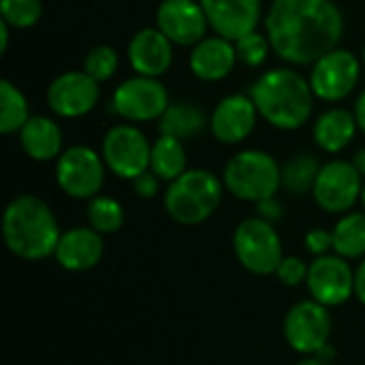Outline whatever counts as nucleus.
Wrapping results in <instances>:
<instances>
[{
    "label": "nucleus",
    "mask_w": 365,
    "mask_h": 365,
    "mask_svg": "<svg viewBox=\"0 0 365 365\" xmlns=\"http://www.w3.org/2000/svg\"><path fill=\"white\" fill-rule=\"evenodd\" d=\"M265 28L282 60L308 64L336 49L344 19L331 0H274Z\"/></svg>",
    "instance_id": "1"
},
{
    "label": "nucleus",
    "mask_w": 365,
    "mask_h": 365,
    "mask_svg": "<svg viewBox=\"0 0 365 365\" xmlns=\"http://www.w3.org/2000/svg\"><path fill=\"white\" fill-rule=\"evenodd\" d=\"M2 237L6 248L26 261H41L56 255L60 229L45 201L32 195L13 199L2 216Z\"/></svg>",
    "instance_id": "2"
},
{
    "label": "nucleus",
    "mask_w": 365,
    "mask_h": 365,
    "mask_svg": "<svg viewBox=\"0 0 365 365\" xmlns=\"http://www.w3.org/2000/svg\"><path fill=\"white\" fill-rule=\"evenodd\" d=\"M312 86L299 73L278 68L259 77L250 98L269 124L282 130H295L312 113Z\"/></svg>",
    "instance_id": "3"
},
{
    "label": "nucleus",
    "mask_w": 365,
    "mask_h": 365,
    "mask_svg": "<svg viewBox=\"0 0 365 365\" xmlns=\"http://www.w3.org/2000/svg\"><path fill=\"white\" fill-rule=\"evenodd\" d=\"M222 184L203 169H190L173 180L165 192V210L180 225H199L220 205Z\"/></svg>",
    "instance_id": "4"
},
{
    "label": "nucleus",
    "mask_w": 365,
    "mask_h": 365,
    "mask_svg": "<svg viewBox=\"0 0 365 365\" xmlns=\"http://www.w3.org/2000/svg\"><path fill=\"white\" fill-rule=\"evenodd\" d=\"M225 186L237 199L259 203L274 197L282 186V171L269 154L246 150L229 160L225 169Z\"/></svg>",
    "instance_id": "5"
},
{
    "label": "nucleus",
    "mask_w": 365,
    "mask_h": 365,
    "mask_svg": "<svg viewBox=\"0 0 365 365\" xmlns=\"http://www.w3.org/2000/svg\"><path fill=\"white\" fill-rule=\"evenodd\" d=\"M233 250L240 263L257 274L269 276L276 274L282 257V242L272 222L263 218H248L244 220L233 233Z\"/></svg>",
    "instance_id": "6"
},
{
    "label": "nucleus",
    "mask_w": 365,
    "mask_h": 365,
    "mask_svg": "<svg viewBox=\"0 0 365 365\" xmlns=\"http://www.w3.org/2000/svg\"><path fill=\"white\" fill-rule=\"evenodd\" d=\"M152 145L141 130L128 124L113 126L103 139L105 165L124 180H135L150 169Z\"/></svg>",
    "instance_id": "7"
},
{
    "label": "nucleus",
    "mask_w": 365,
    "mask_h": 365,
    "mask_svg": "<svg viewBox=\"0 0 365 365\" xmlns=\"http://www.w3.org/2000/svg\"><path fill=\"white\" fill-rule=\"evenodd\" d=\"M56 180L60 188L73 199H90L103 188L105 167L101 156L86 148L73 145L60 154L56 165Z\"/></svg>",
    "instance_id": "8"
},
{
    "label": "nucleus",
    "mask_w": 365,
    "mask_h": 365,
    "mask_svg": "<svg viewBox=\"0 0 365 365\" xmlns=\"http://www.w3.org/2000/svg\"><path fill=\"white\" fill-rule=\"evenodd\" d=\"M331 317L327 306L317 299L295 304L284 317V338L289 346L302 355H314L329 342Z\"/></svg>",
    "instance_id": "9"
},
{
    "label": "nucleus",
    "mask_w": 365,
    "mask_h": 365,
    "mask_svg": "<svg viewBox=\"0 0 365 365\" xmlns=\"http://www.w3.org/2000/svg\"><path fill=\"white\" fill-rule=\"evenodd\" d=\"M169 107L165 86L156 77L126 79L113 94V109L130 122H148L160 118Z\"/></svg>",
    "instance_id": "10"
},
{
    "label": "nucleus",
    "mask_w": 365,
    "mask_h": 365,
    "mask_svg": "<svg viewBox=\"0 0 365 365\" xmlns=\"http://www.w3.org/2000/svg\"><path fill=\"white\" fill-rule=\"evenodd\" d=\"M361 190V173L355 169V165L344 160H331L325 167H321L312 192L317 203L325 212L340 214L357 203Z\"/></svg>",
    "instance_id": "11"
},
{
    "label": "nucleus",
    "mask_w": 365,
    "mask_h": 365,
    "mask_svg": "<svg viewBox=\"0 0 365 365\" xmlns=\"http://www.w3.org/2000/svg\"><path fill=\"white\" fill-rule=\"evenodd\" d=\"M308 289L312 299L331 308L355 295V274L340 255L317 257L308 269Z\"/></svg>",
    "instance_id": "12"
},
{
    "label": "nucleus",
    "mask_w": 365,
    "mask_h": 365,
    "mask_svg": "<svg viewBox=\"0 0 365 365\" xmlns=\"http://www.w3.org/2000/svg\"><path fill=\"white\" fill-rule=\"evenodd\" d=\"M359 60L346 49H334L317 60L310 86L319 98L340 101L349 96L359 81Z\"/></svg>",
    "instance_id": "13"
},
{
    "label": "nucleus",
    "mask_w": 365,
    "mask_h": 365,
    "mask_svg": "<svg viewBox=\"0 0 365 365\" xmlns=\"http://www.w3.org/2000/svg\"><path fill=\"white\" fill-rule=\"evenodd\" d=\"M98 101V81L86 71H71L51 81L47 90L49 109L62 118L86 115Z\"/></svg>",
    "instance_id": "14"
},
{
    "label": "nucleus",
    "mask_w": 365,
    "mask_h": 365,
    "mask_svg": "<svg viewBox=\"0 0 365 365\" xmlns=\"http://www.w3.org/2000/svg\"><path fill=\"white\" fill-rule=\"evenodd\" d=\"M158 30L178 45H192L203 41L207 17L201 2L195 0H163L156 13Z\"/></svg>",
    "instance_id": "15"
},
{
    "label": "nucleus",
    "mask_w": 365,
    "mask_h": 365,
    "mask_svg": "<svg viewBox=\"0 0 365 365\" xmlns=\"http://www.w3.org/2000/svg\"><path fill=\"white\" fill-rule=\"evenodd\" d=\"M210 26L225 38L237 41L255 32L261 15L259 0H199Z\"/></svg>",
    "instance_id": "16"
},
{
    "label": "nucleus",
    "mask_w": 365,
    "mask_h": 365,
    "mask_svg": "<svg viewBox=\"0 0 365 365\" xmlns=\"http://www.w3.org/2000/svg\"><path fill=\"white\" fill-rule=\"evenodd\" d=\"M257 122V105L244 94L227 96L212 113V133L222 143L244 141Z\"/></svg>",
    "instance_id": "17"
},
{
    "label": "nucleus",
    "mask_w": 365,
    "mask_h": 365,
    "mask_svg": "<svg viewBox=\"0 0 365 365\" xmlns=\"http://www.w3.org/2000/svg\"><path fill=\"white\" fill-rule=\"evenodd\" d=\"M103 252L105 244L98 231H94L92 227H75L60 237L53 257L68 272H88L98 265Z\"/></svg>",
    "instance_id": "18"
},
{
    "label": "nucleus",
    "mask_w": 365,
    "mask_h": 365,
    "mask_svg": "<svg viewBox=\"0 0 365 365\" xmlns=\"http://www.w3.org/2000/svg\"><path fill=\"white\" fill-rule=\"evenodd\" d=\"M128 58L133 68L143 77H158L167 73L173 62L171 41L156 28L137 32L128 45Z\"/></svg>",
    "instance_id": "19"
},
{
    "label": "nucleus",
    "mask_w": 365,
    "mask_h": 365,
    "mask_svg": "<svg viewBox=\"0 0 365 365\" xmlns=\"http://www.w3.org/2000/svg\"><path fill=\"white\" fill-rule=\"evenodd\" d=\"M237 51L225 36H210L197 43L190 53V68L203 81H218L235 66Z\"/></svg>",
    "instance_id": "20"
},
{
    "label": "nucleus",
    "mask_w": 365,
    "mask_h": 365,
    "mask_svg": "<svg viewBox=\"0 0 365 365\" xmlns=\"http://www.w3.org/2000/svg\"><path fill=\"white\" fill-rule=\"evenodd\" d=\"M19 141L24 152L34 160H51L62 150V133L58 124L45 115L30 118L19 130Z\"/></svg>",
    "instance_id": "21"
},
{
    "label": "nucleus",
    "mask_w": 365,
    "mask_h": 365,
    "mask_svg": "<svg viewBox=\"0 0 365 365\" xmlns=\"http://www.w3.org/2000/svg\"><path fill=\"white\" fill-rule=\"evenodd\" d=\"M357 118L351 115L344 109H329L327 113H323L317 124H314V139L317 143L327 150V152H340L344 150L357 130Z\"/></svg>",
    "instance_id": "22"
},
{
    "label": "nucleus",
    "mask_w": 365,
    "mask_h": 365,
    "mask_svg": "<svg viewBox=\"0 0 365 365\" xmlns=\"http://www.w3.org/2000/svg\"><path fill=\"white\" fill-rule=\"evenodd\" d=\"M205 126V115L199 107L188 103L169 105L167 111L160 115V133L167 137H175L180 141L197 137Z\"/></svg>",
    "instance_id": "23"
},
{
    "label": "nucleus",
    "mask_w": 365,
    "mask_h": 365,
    "mask_svg": "<svg viewBox=\"0 0 365 365\" xmlns=\"http://www.w3.org/2000/svg\"><path fill=\"white\" fill-rule=\"evenodd\" d=\"M150 171H154L160 180L173 182L182 173H186V152L180 139L163 135L152 145Z\"/></svg>",
    "instance_id": "24"
},
{
    "label": "nucleus",
    "mask_w": 365,
    "mask_h": 365,
    "mask_svg": "<svg viewBox=\"0 0 365 365\" xmlns=\"http://www.w3.org/2000/svg\"><path fill=\"white\" fill-rule=\"evenodd\" d=\"M334 252L344 259L365 255V214H349L334 227Z\"/></svg>",
    "instance_id": "25"
},
{
    "label": "nucleus",
    "mask_w": 365,
    "mask_h": 365,
    "mask_svg": "<svg viewBox=\"0 0 365 365\" xmlns=\"http://www.w3.org/2000/svg\"><path fill=\"white\" fill-rule=\"evenodd\" d=\"M30 120L26 96L6 79L0 81V130L4 135L21 130V126Z\"/></svg>",
    "instance_id": "26"
},
{
    "label": "nucleus",
    "mask_w": 365,
    "mask_h": 365,
    "mask_svg": "<svg viewBox=\"0 0 365 365\" xmlns=\"http://www.w3.org/2000/svg\"><path fill=\"white\" fill-rule=\"evenodd\" d=\"M319 173H321V165L314 156L308 154L295 156L282 169V186L291 195H306L308 190H314Z\"/></svg>",
    "instance_id": "27"
},
{
    "label": "nucleus",
    "mask_w": 365,
    "mask_h": 365,
    "mask_svg": "<svg viewBox=\"0 0 365 365\" xmlns=\"http://www.w3.org/2000/svg\"><path fill=\"white\" fill-rule=\"evenodd\" d=\"M86 214H88L90 227L94 231H98L101 235L115 233L124 225V210L111 197H92V201L88 203Z\"/></svg>",
    "instance_id": "28"
},
{
    "label": "nucleus",
    "mask_w": 365,
    "mask_h": 365,
    "mask_svg": "<svg viewBox=\"0 0 365 365\" xmlns=\"http://www.w3.org/2000/svg\"><path fill=\"white\" fill-rule=\"evenodd\" d=\"M41 0H2L0 15L13 28H30L41 17Z\"/></svg>",
    "instance_id": "29"
},
{
    "label": "nucleus",
    "mask_w": 365,
    "mask_h": 365,
    "mask_svg": "<svg viewBox=\"0 0 365 365\" xmlns=\"http://www.w3.org/2000/svg\"><path fill=\"white\" fill-rule=\"evenodd\" d=\"M269 38H265L263 34L248 32L242 38L235 41V51H237V60L244 62L246 66H261L267 58L269 51Z\"/></svg>",
    "instance_id": "30"
},
{
    "label": "nucleus",
    "mask_w": 365,
    "mask_h": 365,
    "mask_svg": "<svg viewBox=\"0 0 365 365\" xmlns=\"http://www.w3.org/2000/svg\"><path fill=\"white\" fill-rule=\"evenodd\" d=\"M115 68H118V53L107 45L94 47L86 56V62H83V71L96 81L109 79L115 73Z\"/></svg>",
    "instance_id": "31"
},
{
    "label": "nucleus",
    "mask_w": 365,
    "mask_h": 365,
    "mask_svg": "<svg viewBox=\"0 0 365 365\" xmlns=\"http://www.w3.org/2000/svg\"><path fill=\"white\" fill-rule=\"evenodd\" d=\"M308 269L310 267L302 259H297V257H284L280 261L278 269H276V276L287 287H299L302 282L308 280Z\"/></svg>",
    "instance_id": "32"
},
{
    "label": "nucleus",
    "mask_w": 365,
    "mask_h": 365,
    "mask_svg": "<svg viewBox=\"0 0 365 365\" xmlns=\"http://www.w3.org/2000/svg\"><path fill=\"white\" fill-rule=\"evenodd\" d=\"M306 248L314 257H325L329 250H334V233L325 229H312L306 235Z\"/></svg>",
    "instance_id": "33"
},
{
    "label": "nucleus",
    "mask_w": 365,
    "mask_h": 365,
    "mask_svg": "<svg viewBox=\"0 0 365 365\" xmlns=\"http://www.w3.org/2000/svg\"><path fill=\"white\" fill-rule=\"evenodd\" d=\"M158 175L154 173V171H143L141 175H137L135 180H133V190H135V195H139L141 199H150V197H154L156 195V190H158Z\"/></svg>",
    "instance_id": "34"
},
{
    "label": "nucleus",
    "mask_w": 365,
    "mask_h": 365,
    "mask_svg": "<svg viewBox=\"0 0 365 365\" xmlns=\"http://www.w3.org/2000/svg\"><path fill=\"white\" fill-rule=\"evenodd\" d=\"M257 212H259V218H263V220H267V222H272V225H274V222H280L282 216H284L282 203L276 201L274 197L259 201V203H257Z\"/></svg>",
    "instance_id": "35"
},
{
    "label": "nucleus",
    "mask_w": 365,
    "mask_h": 365,
    "mask_svg": "<svg viewBox=\"0 0 365 365\" xmlns=\"http://www.w3.org/2000/svg\"><path fill=\"white\" fill-rule=\"evenodd\" d=\"M355 295L359 297L361 304H365V261L355 272Z\"/></svg>",
    "instance_id": "36"
},
{
    "label": "nucleus",
    "mask_w": 365,
    "mask_h": 365,
    "mask_svg": "<svg viewBox=\"0 0 365 365\" xmlns=\"http://www.w3.org/2000/svg\"><path fill=\"white\" fill-rule=\"evenodd\" d=\"M355 118H357L359 128L365 133V90L364 94L359 96V103H357V109H355Z\"/></svg>",
    "instance_id": "37"
},
{
    "label": "nucleus",
    "mask_w": 365,
    "mask_h": 365,
    "mask_svg": "<svg viewBox=\"0 0 365 365\" xmlns=\"http://www.w3.org/2000/svg\"><path fill=\"white\" fill-rule=\"evenodd\" d=\"M0 41H2L0 49H2V53H4V51H6V47H9V24H6V21H2V19H0Z\"/></svg>",
    "instance_id": "38"
},
{
    "label": "nucleus",
    "mask_w": 365,
    "mask_h": 365,
    "mask_svg": "<svg viewBox=\"0 0 365 365\" xmlns=\"http://www.w3.org/2000/svg\"><path fill=\"white\" fill-rule=\"evenodd\" d=\"M353 165H355V169H357L361 175H365V150H361V152H357V154H355Z\"/></svg>",
    "instance_id": "39"
},
{
    "label": "nucleus",
    "mask_w": 365,
    "mask_h": 365,
    "mask_svg": "<svg viewBox=\"0 0 365 365\" xmlns=\"http://www.w3.org/2000/svg\"><path fill=\"white\" fill-rule=\"evenodd\" d=\"M297 365H325L323 361H319L317 357H308V359H304V361H299Z\"/></svg>",
    "instance_id": "40"
},
{
    "label": "nucleus",
    "mask_w": 365,
    "mask_h": 365,
    "mask_svg": "<svg viewBox=\"0 0 365 365\" xmlns=\"http://www.w3.org/2000/svg\"><path fill=\"white\" fill-rule=\"evenodd\" d=\"M361 203H364V210H365V186H364V190H361Z\"/></svg>",
    "instance_id": "41"
},
{
    "label": "nucleus",
    "mask_w": 365,
    "mask_h": 365,
    "mask_svg": "<svg viewBox=\"0 0 365 365\" xmlns=\"http://www.w3.org/2000/svg\"><path fill=\"white\" fill-rule=\"evenodd\" d=\"M364 60H365V51H364Z\"/></svg>",
    "instance_id": "42"
}]
</instances>
